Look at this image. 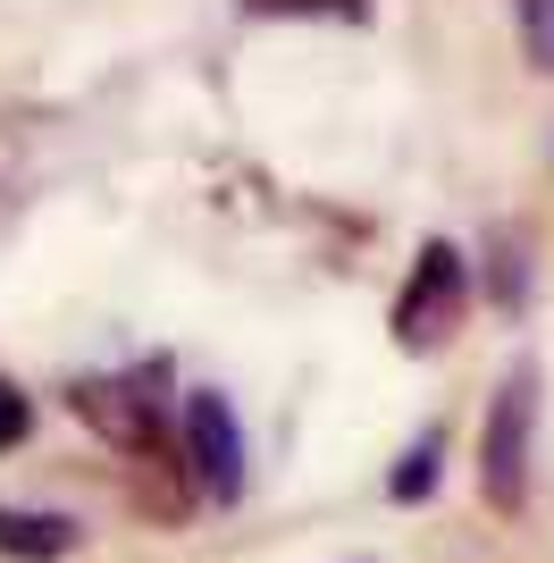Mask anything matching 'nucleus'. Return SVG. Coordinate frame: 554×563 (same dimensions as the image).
Listing matches in <instances>:
<instances>
[{"mask_svg":"<svg viewBox=\"0 0 554 563\" xmlns=\"http://www.w3.org/2000/svg\"><path fill=\"white\" fill-rule=\"evenodd\" d=\"M530 438H538V371H521L496 387L487 404V438H479V488L496 514H521L530 505Z\"/></svg>","mask_w":554,"mask_h":563,"instance_id":"1","label":"nucleus"},{"mask_svg":"<svg viewBox=\"0 0 554 563\" xmlns=\"http://www.w3.org/2000/svg\"><path fill=\"white\" fill-rule=\"evenodd\" d=\"M462 311H470V269H462L454 244H420L412 278H403V295H395V345L403 353H437L445 336L462 329Z\"/></svg>","mask_w":554,"mask_h":563,"instance_id":"2","label":"nucleus"},{"mask_svg":"<svg viewBox=\"0 0 554 563\" xmlns=\"http://www.w3.org/2000/svg\"><path fill=\"white\" fill-rule=\"evenodd\" d=\"M185 488L202 505H235L244 496V421L219 387L185 396Z\"/></svg>","mask_w":554,"mask_h":563,"instance_id":"3","label":"nucleus"},{"mask_svg":"<svg viewBox=\"0 0 554 563\" xmlns=\"http://www.w3.org/2000/svg\"><path fill=\"white\" fill-rule=\"evenodd\" d=\"M68 404H76V421L101 429L118 454L168 446V412H160V396H152V378H76Z\"/></svg>","mask_w":554,"mask_h":563,"instance_id":"4","label":"nucleus"},{"mask_svg":"<svg viewBox=\"0 0 554 563\" xmlns=\"http://www.w3.org/2000/svg\"><path fill=\"white\" fill-rule=\"evenodd\" d=\"M0 555L9 563H59L76 555V521L43 505H0Z\"/></svg>","mask_w":554,"mask_h":563,"instance_id":"5","label":"nucleus"},{"mask_svg":"<svg viewBox=\"0 0 554 563\" xmlns=\"http://www.w3.org/2000/svg\"><path fill=\"white\" fill-rule=\"evenodd\" d=\"M437 471H445V438H437V429H420L412 446H403V463L387 471V496H395V505H420V496H437Z\"/></svg>","mask_w":554,"mask_h":563,"instance_id":"6","label":"nucleus"},{"mask_svg":"<svg viewBox=\"0 0 554 563\" xmlns=\"http://www.w3.org/2000/svg\"><path fill=\"white\" fill-rule=\"evenodd\" d=\"M253 18H369V0H244Z\"/></svg>","mask_w":554,"mask_h":563,"instance_id":"7","label":"nucleus"},{"mask_svg":"<svg viewBox=\"0 0 554 563\" xmlns=\"http://www.w3.org/2000/svg\"><path fill=\"white\" fill-rule=\"evenodd\" d=\"M25 438H34V404H25L18 378H0V454L25 446Z\"/></svg>","mask_w":554,"mask_h":563,"instance_id":"8","label":"nucleus"},{"mask_svg":"<svg viewBox=\"0 0 554 563\" xmlns=\"http://www.w3.org/2000/svg\"><path fill=\"white\" fill-rule=\"evenodd\" d=\"M521 25H530V59L554 68V0H521Z\"/></svg>","mask_w":554,"mask_h":563,"instance_id":"9","label":"nucleus"}]
</instances>
